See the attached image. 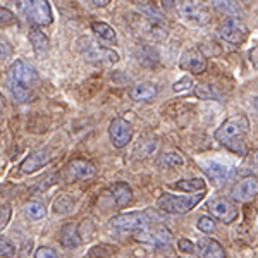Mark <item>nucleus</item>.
Listing matches in <instances>:
<instances>
[{"label": "nucleus", "mask_w": 258, "mask_h": 258, "mask_svg": "<svg viewBox=\"0 0 258 258\" xmlns=\"http://www.w3.org/2000/svg\"><path fill=\"white\" fill-rule=\"evenodd\" d=\"M38 88V73L30 62L18 59L9 69V90L16 102L30 103Z\"/></svg>", "instance_id": "nucleus-1"}, {"label": "nucleus", "mask_w": 258, "mask_h": 258, "mask_svg": "<svg viewBox=\"0 0 258 258\" xmlns=\"http://www.w3.org/2000/svg\"><path fill=\"white\" fill-rule=\"evenodd\" d=\"M248 131H249V119L244 114H236L220 124V127L215 131V138L226 148L231 150V152L244 155L246 153L244 138H246Z\"/></svg>", "instance_id": "nucleus-2"}, {"label": "nucleus", "mask_w": 258, "mask_h": 258, "mask_svg": "<svg viewBox=\"0 0 258 258\" xmlns=\"http://www.w3.org/2000/svg\"><path fill=\"white\" fill-rule=\"evenodd\" d=\"M16 7L30 23L36 26H48L53 21L52 7L48 0H14Z\"/></svg>", "instance_id": "nucleus-3"}, {"label": "nucleus", "mask_w": 258, "mask_h": 258, "mask_svg": "<svg viewBox=\"0 0 258 258\" xmlns=\"http://www.w3.org/2000/svg\"><path fill=\"white\" fill-rule=\"evenodd\" d=\"M78 48L86 60L91 64H115L119 60V53L112 48L100 47V45L90 36H83L78 41Z\"/></svg>", "instance_id": "nucleus-4"}, {"label": "nucleus", "mask_w": 258, "mask_h": 258, "mask_svg": "<svg viewBox=\"0 0 258 258\" xmlns=\"http://www.w3.org/2000/svg\"><path fill=\"white\" fill-rule=\"evenodd\" d=\"M203 193L205 191H200V193H191L186 197H176V195H164L159 198L157 205L160 210L167 212V214H186L193 207H197L200 202L203 200Z\"/></svg>", "instance_id": "nucleus-5"}, {"label": "nucleus", "mask_w": 258, "mask_h": 258, "mask_svg": "<svg viewBox=\"0 0 258 258\" xmlns=\"http://www.w3.org/2000/svg\"><path fill=\"white\" fill-rule=\"evenodd\" d=\"M176 9L181 19L188 21L197 26H205L210 21V14L203 4L198 0H176Z\"/></svg>", "instance_id": "nucleus-6"}, {"label": "nucleus", "mask_w": 258, "mask_h": 258, "mask_svg": "<svg viewBox=\"0 0 258 258\" xmlns=\"http://www.w3.org/2000/svg\"><path fill=\"white\" fill-rule=\"evenodd\" d=\"M219 36L231 45H241L248 38V26L239 18H229L219 26Z\"/></svg>", "instance_id": "nucleus-7"}, {"label": "nucleus", "mask_w": 258, "mask_h": 258, "mask_svg": "<svg viewBox=\"0 0 258 258\" xmlns=\"http://www.w3.org/2000/svg\"><path fill=\"white\" fill-rule=\"evenodd\" d=\"M97 174V167L91 164L90 160L85 159H73L66 165L64 169V181L66 182H76V181H85V179H90Z\"/></svg>", "instance_id": "nucleus-8"}, {"label": "nucleus", "mask_w": 258, "mask_h": 258, "mask_svg": "<svg viewBox=\"0 0 258 258\" xmlns=\"http://www.w3.org/2000/svg\"><path fill=\"white\" fill-rule=\"evenodd\" d=\"M152 219H150L148 212H131V214L117 215L110 220L114 227L120 229V231H140V229L150 226Z\"/></svg>", "instance_id": "nucleus-9"}, {"label": "nucleus", "mask_w": 258, "mask_h": 258, "mask_svg": "<svg viewBox=\"0 0 258 258\" xmlns=\"http://www.w3.org/2000/svg\"><path fill=\"white\" fill-rule=\"evenodd\" d=\"M207 209L210 210V214L214 215L215 219L224 224H231L238 219V209H236L234 203L227 198L219 197V198L210 200Z\"/></svg>", "instance_id": "nucleus-10"}, {"label": "nucleus", "mask_w": 258, "mask_h": 258, "mask_svg": "<svg viewBox=\"0 0 258 258\" xmlns=\"http://www.w3.org/2000/svg\"><path fill=\"white\" fill-rule=\"evenodd\" d=\"M136 239L143 241V243L155 244V246H165V244H170V241H172V232L165 226H147L136 231Z\"/></svg>", "instance_id": "nucleus-11"}, {"label": "nucleus", "mask_w": 258, "mask_h": 258, "mask_svg": "<svg viewBox=\"0 0 258 258\" xmlns=\"http://www.w3.org/2000/svg\"><path fill=\"white\" fill-rule=\"evenodd\" d=\"M109 136L110 141L115 148H124L133 138V127L126 119L115 117L112 119L110 127H109Z\"/></svg>", "instance_id": "nucleus-12"}, {"label": "nucleus", "mask_w": 258, "mask_h": 258, "mask_svg": "<svg viewBox=\"0 0 258 258\" xmlns=\"http://www.w3.org/2000/svg\"><path fill=\"white\" fill-rule=\"evenodd\" d=\"M179 68L182 71H189L193 74H203L207 71V60L198 48L186 50L179 60Z\"/></svg>", "instance_id": "nucleus-13"}, {"label": "nucleus", "mask_w": 258, "mask_h": 258, "mask_svg": "<svg viewBox=\"0 0 258 258\" xmlns=\"http://www.w3.org/2000/svg\"><path fill=\"white\" fill-rule=\"evenodd\" d=\"M258 195V177L256 176H248L241 179L239 182H236V186L231 191V197L236 202H249Z\"/></svg>", "instance_id": "nucleus-14"}, {"label": "nucleus", "mask_w": 258, "mask_h": 258, "mask_svg": "<svg viewBox=\"0 0 258 258\" xmlns=\"http://www.w3.org/2000/svg\"><path fill=\"white\" fill-rule=\"evenodd\" d=\"M52 157H53L52 152L47 148L36 150V152H33L31 155H28L26 159L21 162L19 169L23 170L24 174H33V172H36V170H40L41 167H45V165L52 160Z\"/></svg>", "instance_id": "nucleus-15"}, {"label": "nucleus", "mask_w": 258, "mask_h": 258, "mask_svg": "<svg viewBox=\"0 0 258 258\" xmlns=\"http://www.w3.org/2000/svg\"><path fill=\"white\" fill-rule=\"evenodd\" d=\"M197 251L200 258H226L222 244L212 238H202L197 244Z\"/></svg>", "instance_id": "nucleus-16"}, {"label": "nucleus", "mask_w": 258, "mask_h": 258, "mask_svg": "<svg viewBox=\"0 0 258 258\" xmlns=\"http://www.w3.org/2000/svg\"><path fill=\"white\" fill-rule=\"evenodd\" d=\"M203 170H205V174L209 176L210 181L217 186L224 184V182L231 177V172H232V169L229 167V165L222 164V162H209Z\"/></svg>", "instance_id": "nucleus-17"}, {"label": "nucleus", "mask_w": 258, "mask_h": 258, "mask_svg": "<svg viewBox=\"0 0 258 258\" xmlns=\"http://www.w3.org/2000/svg\"><path fill=\"white\" fill-rule=\"evenodd\" d=\"M59 239H60V244L64 248H76V246H80L81 239H80V232H78V226H76V224H66V226H62Z\"/></svg>", "instance_id": "nucleus-18"}, {"label": "nucleus", "mask_w": 258, "mask_h": 258, "mask_svg": "<svg viewBox=\"0 0 258 258\" xmlns=\"http://www.w3.org/2000/svg\"><path fill=\"white\" fill-rule=\"evenodd\" d=\"M110 195L112 200L117 207H126L127 203H131L133 200V191L126 184V182H115L110 186Z\"/></svg>", "instance_id": "nucleus-19"}, {"label": "nucleus", "mask_w": 258, "mask_h": 258, "mask_svg": "<svg viewBox=\"0 0 258 258\" xmlns=\"http://www.w3.org/2000/svg\"><path fill=\"white\" fill-rule=\"evenodd\" d=\"M157 97V88L152 83H140L131 90V98L135 102H148Z\"/></svg>", "instance_id": "nucleus-20"}, {"label": "nucleus", "mask_w": 258, "mask_h": 258, "mask_svg": "<svg viewBox=\"0 0 258 258\" xmlns=\"http://www.w3.org/2000/svg\"><path fill=\"white\" fill-rule=\"evenodd\" d=\"M212 4H214L215 9H219L222 14H227L231 16V18H243L244 12L241 9V6L236 0H212Z\"/></svg>", "instance_id": "nucleus-21"}, {"label": "nucleus", "mask_w": 258, "mask_h": 258, "mask_svg": "<svg viewBox=\"0 0 258 258\" xmlns=\"http://www.w3.org/2000/svg\"><path fill=\"white\" fill-rule=\"evenodd\" d=\"M91 30L95 31V35L100 36L102 40L109 41V43H115L117 41V35H115L114 28L110 24L103 23V21H93L91 23Z\"/></svg>", "instance_id": "nucleus-22"}, {"label": "nucleus", "mask_w": 258, "mask_h": 258, "mask_svg": "<svg viewBox=\"0 0 258 258\" xmlns=\"http://www.w3.org/2000/svg\"><path fill=\"white\" fill-rule=\"evenodd\" d=\"M30 41H31V45H33V48H35L36 53L48 52L50 40L43 31L38 30V28H33V30L30 31Z\"/></svg>", "instance_id": "nucleus-23"}, {"label": "nucleus", "mask_w": 258, "mask_h": 258, "mask_svg": "<svg viewBox=\"0 0 258 258\" xmlns=\"http://www.w3.org/2000/svg\"><path fill=\"white\" fill-rule=\"evenodd\" d=\"M159 165L164 169H177L184 165V159L177 152H164L159 159Z\"/></svg>", "instance_id": "nucleus-24"}, {"label": "nucleus", "mask_w": 258, "mask_h": 258, "mask_svg": "<svg viewBox=\"0 0 258 258\" xmlns=\"http://www.w3.org/2000/svg\"><path fill=\"white\" fill-rule=\"evenodd\" d=\"M174 188L181 191H188V193H200V191H205V181L203 179H186V181H177L174 182Z\"/></svg>", "instance_id": "nucleus-25"}, {"label": "nucleus", "mask_w": 258, "mask_h": 258, "mask_svg": "<svg viewBox=\"0 0 258 258\" xmlns=\"http://www.w3.org/2000/svg\"><path fill=\"white\" fill-rule=\"evenodd\" d=\"M23 212L30 220H38V219L45 217L47 209H45V205H43V203H40V202H28L26 205H24Z\"/></svg>", "instance_id": "nucleus-26"}, {"label": "nucleus", "mask_w": 258, "mask_h": 258, "mask_svg": "<svg viewBox=\"0 0 258 258\" xmlns=\"http://www.w3.org/2000/svg\"><path fill=\"white\" fill-rule=\"evenodd\" d=\"M74 207V202L69 195H59L53 202V210L55 214H69Z\"/></svg>", "instance_id": "nucleus-27"}, {"label": "nucleus", "mask_w": 258, "mask_h": 258, "mask_svg": "<svg viewBox=\"0 0 258 258\" xmlns=\"http://www.w3.org/2000/svg\"><path fill=\"white\" fill-rule=\"evenodd\" d=\"M195 95H197L200 100H217L219 98V93L215 91L214 86H210V85H197Z\"/></svg>", "instance_id": "nucleus-28"}, {"label": "nucleus", "mask_w": 258, "mask_h": 258, "mask_svg": "<svg viewBox=\"0 0 258 258\" xmlns=\"http://www.w3.org/2000/svg\"><path fill=\"white\" fill-rule=\"evenodd\" d=\"M0 24H2V26H12V24H18V18H16L9 9H6V7L0 6Z\"/></svg>", "instance_id": "nucleus-29"}, {"label": "nucleus", "mask_w": 258, "mask_h": 258, "mask_svg": "<svg viewBox=\"0 0 258 258\" xmlns=\"http://www.w3.org/2000/svg\"><path fill=\"white\" fill-rule=\"evenodd\" d=\"M14 255H16V246H14V244H12L9 239L0 238V256L12 258Z\"/></svg>", "instance_id": "nucleus-30"}, {"label": "nucleus", "mask_w": 258, "mask_h": 258, "mask_svg": "<svg viewBox=\"0 0 258 258\" xmlns=\"http://www.w3.org/2000/svg\"><path fill=\"white\" fill-rule=\"evenodd\" d=\"M197 227L200 229V231L210 234V232L215 231V222L210 217H207V215H202V217L198 219V222H197Z\"/></svg>", "instance_id": "nucleus-31"}, {"label": "nucleus", "mask_w": 258, "mask_h": 258, "mask_svg": "<svg viewBox=\"0 0 258 258\" xmlns=\"http://www.w3.org/2000/svg\"><path fill=\"white\" fill-rule=\"evenodd\" d=\"M141 141V140H140ZM138 147H143L145 150H141V155L140 157H148V155H153V152L157 150V147H159V141L157 140H150V141H147V140H143L141 143L138 145Z\"/></svg>", "instance_id": "nucleus-32"}, {"label": "nucleus", "mask_w": 258, "mask_h": 258, "mask_svg": "<svg viewBox=\"0 0 258 258\" xmlns=\"http://www.w3.org/2000/svg\"><path fill=\"white\" fill-rule=\"evenodd\" d=\"M195 86V83H193V80H191L189 76H184L182 80H179V81H176L174 83V91L176 93H181V91H188V90H191Z\"/></svg>", "instance_id": "nucleus-33"}, {"label": "nucleus", "mask_w": 258, "mask_h": 258, "mask_svg": "<svg viewBox=\"0 0 258 258\" xmlns=\"http://www.w3.org/2000/svg\"><path fill=\"white\" fill-rule=\"evenodd\" d=\"M11 215H12L11 205H2V207H0V231H2L7 224H9Z\"/></svg>", "instance_id": "nucleus-34"}, {"label": "nucleus", "mask_w": 258, "mask_h": 258, "mask_svg": "<svg viewBox=\"0 0 258 258\" xmlns=\"http://www.w3.org/2000/svg\"><path fill=\"white\" fill-rule=\"evenodd\" d=\"M246 164H248V167L251 170H256V172H258V150H253L251 153H248Z\"/></svg>", "instance_id": "nucleus-35"}, {"label": "nucleus", "mask_w": 258, "mask_h": 258, "mask_svg": "<svg viewBox=\"0 0 258 258\" xmlns=\"http://www.w3.org/2000/svg\"><path fill=\"white\" fill-rule=\"evenodd\" d=\"M35 258H57L55 256V251L52 248H38L35 251Z\"/></svg>", "instance_id": "nucleus-36"}, {"label": "nucleus", "mask_w": 258, "mask_h": 258, "mask_svg": "<svg viewBox=\"0 0 258 258\" xmlns=\"http://www.w3.org/2000/svg\"><path fill=\"white\" fill-rule=\"evenodd\" d=\"M179 249L184 253H195V244L191 243L189 239L182 238V239H179Z\"/></svg>", "instance_id": "nucleus-37"}, {"label": "nucleus", "mask_w": 258, "mask_h": 258, "mask_svg": "<svg viewBox=\"0 0 258 258\" xmlns=\"http://www.w3.org/2000/svg\"><path fill=\"white\" fill-rule=\"evenodd\" d=\"M55 179H57V176H55V174H52V176H48L47 179L40 181L41 184H36V186H35V189H47L48 186H52V184H53V181H55Z\"/></svg>", "instance_id": "nucleus-38"}, {"label": "nucleus", "mask_w": 258, "mask_h": 258, "mask_svg": "<svg viewBox=\"0 0 258 258\" xmlns=\"http://www.w3.org/2000/svg\"><path fill=\"white\" fill-rule=\"evenodd\" d=\"M12 53V48L9 45L6 43V41H0V59H7V57H11Z\"/></svg>", "instance_id": "nucleus-39"}, {"label": "nucleus", "mask_w": 258, "mask_h": 258, "mask_svg": "<svg viewBox=\"0 0 258 258\" xmlns=\"http://www.w3.org/2000/svg\"><path fill=\"white\" fill-rule=\"evenodd\" d=\"M174 6H176V0H162V7H164L165 11L172 9Z\"/></svg>", "instance_id": "nucleus-40"}, {"label": "nucleus", "mask_w": 258, "mask_h": 258, "mask_svg": "<svg viewBox=\"0 0 258 258\" xmlns=\"http://www.w3.org/2000/svg\"><path fill=\"white\" fill-rule=\"evenodd\" d=\"M95 7H105L107 4H110V0H90Z\"/></svg>", "instance_id": "nucleus-41"}, {"label": "nucleus", "mask_w": 258, "mask_h": 258, "mask_svg": "<svg viewBox=\"0 0 258 258\" xmlns=\"http://www.w3.org/2000/svg\"><path fill=\"white\" fill-rule=\"evenodd\" d=\"M4 110H6V98H4V95L0 93V119L4 117Z\"/></svg>", "instance_id": "nucleus-42"}, {"label": "nucleus", "mask_w": 258, "mask_h": 258, "mask_svg": "<svg viewBox=\"0 0 258 258\" xmlns=\"http://www.w3.org/2000/svg\"><path fill=\"white\" fill-rule=\"evenodd\" d=\"M253 105H255V109L258 110V97H255V98H253Z\"/></svg>", "instance_id": "nucleus-43"}]
</instances>
